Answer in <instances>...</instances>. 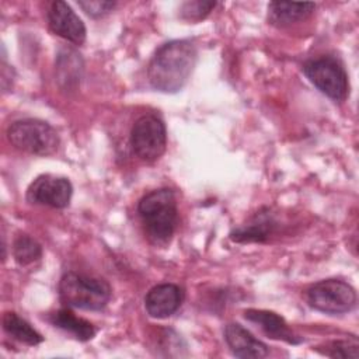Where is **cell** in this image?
Wrapping results in <instances>:
<instances>
[{"mask_svg": "<svg viewBox=\"0 0 359 359\" xmlns=\"http://www.w3.org/2000/svg\"><path fill=\"white\" fill-rule=\"evenodd\" d=\"M3 330L7 335H10L13 339L35 346L43 341V337L24 318H21L14 311H7L3 316Z\"/></svg>", "mask_w": 359, "mask_h": 359, "instance_id": "cell-16", "label": "cell"}, {"mask_svg": "<svg viewBox=\"0 0 359 359\" xmlns=\"http://www.w3.org/2000/svg\"><path fill=\"white\" fill-rule=\"evenodd\" d=\"M198 52L196 46L189 39H174L161 45L153 55L147 77L151 87L161 93H177L188 81Z\"/></svg>", "mask_w": 359, "mask_h": 359, "instance_id": "cell-1", "label": "cell"}, {"mask_svg": "<svg viewBox=\"0 0 359 359\" xmlns=\"http://www.w3.org/2000/svg\"><path fill=\"white\" fill-rule=\"evenodd\" d=\"M276 222L268 209L259 210L248 223L230 233L234 243H264L273 231Z\"/></svg>", "mask_w": 359, "mask_h": 359, "instance_id": "cell-13", "label": "cell"}, {"mask_svg": "<svg viewBox=\"0 0 359 359\" xmlns=\"http://www.w3.org/2000/svg\"><path fill=\"white\" fill-rule=\"evenodd\" d=\"M137 212L150 240L161 245L168 244L178 223L177 198L174 191L170 188H160L146 194L137 205Z\"/></svg>", "mask_w": 359, "mask_h": 359, "instance_id": "cell-2", "label": "cell"}, {"mask_svg": "<svg viewBox=\"0 0 359 359\" xmlns=\"http://www.w3.org/2000/svg\"><path fill=\"white\" fill-rule=\"evenodd\" d=\"M130 146L135 154L147 163L161 157L167 146V130L161 118L154 114L137 118L130 130Z\"/></svg>", "mask_w": 359, "mask_h": 359, "instance_id": "cell-7", "label": "cell"}, {"mask_svg": "<svg viewBox=\"0 0 359 359\" xmlns=\"http://www.w3.org/2000/svg\"><path fill=\"white\" fill-rule=\"evenodd\" d=\"M77 4L83 8L86 14L94 18L108 14L116 6L115 1H108V0H81Z\"/></svg>", "mask_w": 359, "mask_h": 359, "instance_id": "cell-20", "label": "cell"}, {"mask_svg": "<svg viewBox=\"0 0 359 359\" xmlns=\"http://www.w3.org/2000/svg\"><path fill=\"white\" fill-rule=\"evenodd\" d=\"M182 289L174 283H161L151 287L144 297V309L153 318H167L181 306Z\"/></svg>", "mask_w": 359, "mask_h": 359, "instance_id": "cell-10", "label": "cell"}, {"mask_svg": "<svg viewBox=\"0 0 359 359\" xmlns=\"http://www.w3.org/2000/svg\"><path fill=\"white\" fill-rule=\"evenodd\" d=\"M13 257L18 265L27 266L42 257V247L28 234H20L13 243Z\"/></svg>", "mask_w": 359, "mask_h": 359, "instance_id": "cell-17", "label": "cell"}, {"mask_svg": "<svg viewBox=\"0 0 359 359\" xmlns=\"http://www.w3.org/2000/svg\"><path fill=\"white\" fill-rule=\"evenodd\" d=\"M323 355L330 358H358L359 356V344L356 338L352 339H339L332 341L325 345L324 351H318Z\"/></svg>", "mask_w": 359, "mask_h": 359, "instance_id": "cell-18", "label": "cell"}, {"mask_svg": "<svg viewBox=\"0 0 359 359\" xmlns=\"http://www.w3.org/2000/svg\"><path fill=\"white\" fill-rule=\"evenodd\" d=\"M8 142L18 150L34 156H50L56 153L60 137L48 122L34 118L14 121L7 128Z\"/></svg>", "mask_w": 359, "mask_h": 359, "instance_id": "cell-4", "label": "cell"}, {"mask_svg": "<svg viewBox=\"0 0 359 359\" xmlns=\"http://www.w3.org/2000/svg\"><path fill=\"white\" fill-rule=\"evenodd\" d=\"M216 6V1H203L194 0L185 1L180 8V17L187 21H199L203 20Z\"/></svg>", "mask_w": 359, "mask_h": 359, "instance_id": "cell-19", "label": "cell"}, {"mask_svg": "<svg viewBox=\"0 0 359 359\" xmlns=\"http://www.w3.org/2000/svg\"><path fill=\"white\" fill-rule=\"evenodd\" d=\"M303 73L331 100L344 101L348 97V74L339 59L328 55L310 59L303 65Z\"/></svg>", "mask_w": 359, "mask_h": 359, "instance_id": "cell-5", "label": "cell"}, {"mask_svg": "<svg viewBox=\"0 0 359 359\" xmlns=\"http://www.w3.org/2000/svg\"><path fill=\"white\" fill-rule=\"evenodd\" d=\"M112 289L101 278L67 272L59 282V297L67 307L81 310H102L111 300Z\"/></svg>", "mask_w": 359, "mask_h": 359, "instance_id": "cell-3", "label": "cell"}, {"mask_svg": "<svg viewBox=\"0 0 359 359\" xmlns=\"http://www.w3.org/2000/svg\"><path fill=\"white\" fill-rule=\"evenodd\" d=\"M73 187L65 177L43 174L36 177L27 189V201L34 205H43L63 209L69 205Z\"/></svg>", "mask_w": 359, "mask_h": 359, "instance_id": "cell-8", "label": "cell"}, {"mask_svg": "<svg viewBox=\"0 0 359 359\" xmlns=\"http://www.w3.org/2000/svg\"><path fill=\"white\" fill-rule=\"evenodd\" d=\"M48 24L53 34L74 45H81L86 41L83 21L63 0L52 1L48 11Z\"/></svg>", "mask_w": 359, "mask_h": 359, "instance_id": "cell-9", "label": "cell"}, {"mask_svg": "<svg viewBox=\"0 0 359 359\" xmlns=\"http://www.w3.org/2000/svg\"><path fill=\"white\" fill-rule=\"evenodd\" d=\"M49 320L55 327L63 330L65 332L70 334L73 338L81 342L90 341L97 332L90 321L74 316L69 309H60L55 311Z\"/></svg>", "mask_w": 359, "mask_h": 359, "instance_id": "cell-15", "label": "cell"}, {"mask_svg": "<svg viewBox=\"0 0 359 359\" xmlns=\"http://www.w3.org/2000/svg\"><path fill=\"white\" fill-rule=\"evenodd\" d=\"M244 317L245 320L257 324L268 338L285 341L292 345L303 342V339L290 330L285 318L273 311L248 309L244 311Z\"/></svg>", "mask_w": 359, "mask_h": 359, "instance_id": "cell-12", "label": "cell"}, {"mask_svg": "<svg viewBox=\"0 0 359 359\" xmlns=\"http://www.w3.org/2000/svg\"><path fill=\"white\" fill-rule=\"evenodd\" d=\"M310 307L325 314H342L356 306L355 289L341 279H324L306 290Z\"/></svg>", "mask_w": 359, "mask_h": 359, "instance_id": "cell-6", "label": "cell"}, {"mask_svg": "<svg viewBox=\"0 0 359 359\" xmlns=\"http://www.w3.org/2000/svg\"><path fill=\"white\" fill-rule=\"evenodd\" d=\"M224 341L236 358L261 359L269 353L268 346L238 323L226 325Z\"/></svg>", "mask_w": 359, "mask_h": 359, "instance_id": "cell-11", "label": "cell"}, {"mask_svg": "<svg viewBox=\"0 0 359 359\" xmlns=\"http://www.w3.org/2000/svg\"><path fill=\"white\" fill-rule=\"evenodd\" d=\"M314 8V3L272 1L268 4V21L276 27H286L307 18Z\"/></svg>", "mask_w": 359, "mask_h": 359, "instance_id": "cell-14", "label": "cell"}]
</instances>
